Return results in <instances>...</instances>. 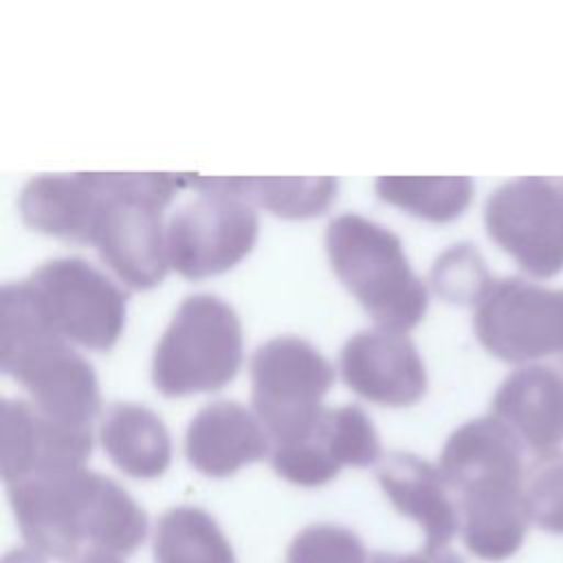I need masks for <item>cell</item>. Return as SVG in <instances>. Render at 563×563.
<instances>
[{"instance_id":"obj_1","label":"cell","mask_w":563,"mask_h":563,"mask_svg":"<svg viewBox=\"0 0 563 563\" xmlns=\"http://www.w3.org/2000/svg\"><path fill=\"white\" fill-rule=\"evenodd\" d=\"M526 446L493 413L466 420L444 442L438 468L455 499L471 554L510 559L526 539Z\"/></svg>"},{"instance_id":"obj_2","label":"cell","mask_w":563,"mask_h":563,"mask_svg":"<svg viewBox=\"0 0 563 563\" xmlns=\"http://www.w3.org/2000/svg\"><path fill=\"white\" fill-rule=\"evenodd\" d=\"M18 528L35 552L73 559L81 543L132 554L147 537V512L114 479L84 468L7 484Z\"/></svg>"},{"instance_id":"obj_3","label":"cell","mask_w":563,"mask_h":563,"mask_svg":"<svg viewBox=\"0 0 563 563\" xmlns=\"http://www.w3.org/2000/svg\"><path fill=\"white\" fill-rule=\"evenodd\" d=\"M0 365L37 409L57 420L90 427L99 413L92 365L48 325L24 282L0 292Z\"/></svg>"},{"instance_id":"obj_4","label":"cell","mask_w":563,"mask_h":563,"mask_svg":"<svg viewBox=\"0 0 563 563\" xmlns=\"http://www.w3.org/2000/svg\"><path fill=\"white\" fill-rule=\"evenodd\" d=\"M187 183L183 174H97L88 244L125 286L147 290L163 282L169 268L163 209Z\"/></svg>"},{"instance_id":"obj_5","label":"cell","mask_w":563,"mask_h":563,"mask_svg":"<svg viewBox=\"0 0 563 563\" xmlns=\"http://www.w3.org/2000/svg\"><path fill=\"white\" fill-rule=\"evenodd\" d=\"M325 251L334 275L378 328L407 332L422 321L429 292L394 231L358 213H343L328 224Z\"/></svg>"},{"instance_id":"obj_6","label":"cell","mask_w":563,"mask_h":563,"mask_svg":"<svg viewBox=\"0 0 563 563\" xmlns=\"http://www.w3.org/2000/svg\"><path fill=\"white\" fill-rule=\"evenodd\" d=\"M242 365L238 312L216 295H189L178 306L152 358L154 387L169 398L216 391Z\"/></svg>"},{"instance_id":"obj_7","label":"cell","mask_w":563,"mask_h":563,"mask_svg":"<svg viewBox=\"0 0 563 563\" xmlns=\"http://www.w3.org/2000/svg\"><path fill=\"white\" fill-rule=\"evenodd\" d=\"M332 383V363L299 336H275L255 350L251 400L273 446L306 442L317 433L325 411L321 398Z\"/></svg>"},{"instance_id":"obj_8","label":"cell","mask_w":563,"mask_h":563,"mask_svg":"<svg viewBox=\"0 0 563 563\" xmlns=\"http://www.w3.org/2000/svg\"><path fill=\"white\" fill-rule=\"evenodd\" d=\"M24 284L48 325L68 343L106 352L119 341L128 292L90 262L48 260Z\"/></svg>"},{"instance_id":"obj_9","label":"cell","mask_w":563,"mask_h":563,"mask_svg":"<svg viewBox=\"0 0 563 563\" xmlns=\"http://www.w3.org/2000/svg\"><path fill=\"white\" fill-rule=\"evenodd\" d=\"M477 341L506 363L528 365L563 356V288L508 275L490 284L475 306Z\"/></svg>"},{"instance_id":"obj_10","label":"cell","mask_w":563,"mask_h":563,"mask_svg":"<svg viewBox=\"0 0 563 563\" xmlns=\"http://www.w3.org/2000/svg\"><path fill=\"white\" fill-rule=\"evenodd\" d=\"M484 224L532 277L563 271V178L521 176L495 187L484 205Z\"/></svg>"},{"instance_id":"obj_11","label":"cell","mask_w":563,"mask_h":563,"mask_svg":"<svg viewBox=\"0 0 563 563\" xmlns=\"http://www.w3.org/2000/svg\"><path fill=\"white\" fill-rule=\"evenodd\" d=\"M257 238L253 207L224 191H202L183 205L165 229L167 262L187 279H202L233 268Z\"/></svg>"},{"instance_id":"obj_12","label":"cell","mask_w":563,"mask_h":563,"mask_svg":"<svg viewBox=\"0 0 563 563\" xmlns=\"http://www.w3.org/2000/svg\"><path fill=\"white\" fill-rule=\"evenodd\" d=\"M92 451L90 427L57 420L31 400H2V479L4 484L84 468Z\"/></svg>"},{"instance_id":"obj_13","label":"cell","mask_w":563,"mask_h":563,"mask_svg":"<svg viewBox=\"0 0 563 563\" xmlns=\"http://www.w3.org/2000/svg\"><path fill=\"white\" fill-rule=\"evenodd\" d=\"M345 385L361 398L407 407L427 391V369L405 332L369 328L350 336L339 358Z\"/></svg>"},{"instance_id":"obj_14","label":"cell","mask_w":563,"mask_h":563,"mask_svg":"<svg viewBox=\"0 0 563 563\" xmlns=\"http://www.w3.org/2000/svg\"><path fill=\"white\" fill-rule=\"evenodd\" d=\"M490 413L499 418L532 455L563 444V358L512 369L497 387Z\"/></svg>"},{"instance_id":"obj_15","label":"cell","mask_w":563,"mask_h":563,"mask_svg":"<svg viewBox=\"0 0 563 563\" xmlns=\"http://www.w3.org/2000/svg\"><path fill=\"white\" fill-rule=\"evenodd\" d=\"M376 477L391 506L422 528V550L435 552L451 543L460 515L438 466L413 453L391 451L378 462Z\"/></svg>"},{"instance_id":"obj_16","label":"cell","mask_w":563,"mask_h":563,"mask_svg":"<svg viewBox=\"0 0 563 563\" xmlns=\"http://www.w3.org/2000/svg\"><path fill=\"white\" fill-rule=\"evenodd\" d=\"M268 451L271 438L260 418L233 400L205 405L185 431V455L207 477H229Z\"/></svg>"},{"instance_id":"obj_17","label":"cell","mask_w":563,"mask_h":563,"mask_svg":"<svg viewBox=\"0 0 563 563\" xmlns=\"http://www.w3.org/2000/svg\"><path fill=\"white\" fill-rule=\"evenodd\" d=\"M97 174H44L20 194L22 220L46 235L88 242L97 207Z\"/></svg>"},{"instance_id":"obj_18","label":"cell","mask_w":563,"mask_h":563,"mask_svg":"<svg viewBox=\"0 0 563 563\" xmlns=\"http://www.w3.org/2000/svg\"><path fill=\"white\" fill-rule=\"evenodd\" d=\"M112 464L130 477L156 479L172 462V438L163 420L136 402H114L99 429Z\"/></svg>"},{"instance_id":"obj_19","label":"cell","mask_w":563,"mask_h":563,"mask_svg":"<svg viewBox=\"0 0 563 563\" xmlns=\"http://www.w3.org/2000/svg\"><path fill=\"white\" fill-rule=\"evenodd\" d=\"M189 183L200 191H224L251 200L290 220L325 213L339 189L332 176H191Z\"/></svg>"},{"instance_id":"obj_20","label":"cell","mask_w":563,"mask_h":563,"mask_svg":"<svg viewBox=\"0 0 563 563\" xmlns=\"http://www.w3.org/2000/svg\"><path fill=\"white\" fill-rule=\"evenodd\" d=\"M154 563H235V552L207 510L176 506L156 521Z\"/></svg>"},{"instance_id":"obj_21","label":"cell","mask_w":563,"mask_h":563,"mask_svg":"<svg viewBox=\"0 0 563 563\" xmlns=\"http://www.w3.org/2000/svg\"><path fill=\"white\" fill-rule=\"evenodd\" d=\"M380 200L429 222L460 218L473 200L468 176H380L374 185Z\"/></svg>"},{"instance_id":"obj_22","label":"cell","mask_w":563,"mask_h":563,"mask_svg":"<svg viewBox=\"0 0 563 563\" xmlns=\"http://www.w3.org/2000/svg\"><path fill=\"white\" fill-rule=\"evenodd\" d=\"M312 438L339 466L365 468L383 460L374 422L356 405L325 409Z\"/></svg>"},{"instance_id":"obj_23","label":"cell","mask_w":563,"mask_h":563,"mask_svg":"<svg viewBox=\"0 0 563 563\" xmlns=\"http://www.w3.org/2000/svg\"><path fill=\"white\" fill-rule=\"evenodd\" d=\"M495 277L488 273L482 253L471 242L446 249L431 268L435 292L451 303H479Z\"/></svg>"},{"instance_id":"obj_24","label":"cell","mask_w":563,"mask_h":563,"mask_svg":"<svg viewBox=\"0 0 563 563\" xmlns=\"http://www.w3.org/2000/svg\"><path fill=\"white\" fill-rule=\"evenodd\" d=\"M526 506L530 521L552 534H563V451L532 455L526 466Z\"/></svg>"},{"instance_id":"obj_25","label":"cell","mask_w":563,"mask_h":563,"mask_svg":"<svg viewBox=\"0 0 563 563\" xmlns=\"http://www.w3.org/2000/svg\"><path fill=\"white\" fill-rule=\"evenodd\" d=\"M286 563H369V556L354 530L339 523H310L292 537Z\"/></svg>"},{"instance_id":"obj_26","label":"cell","mask_w":563,"mask_h":563,"mask_svg":"<svg viewBox=\"0 0 563 563\" xmlns=\"http://www.w3.org/2000/svg\"><path fill=\"white\" fill-rule=\"evenodd\" d=\"M271 464L282 479L303 488L323 486L332 482L341 471V466L325 453V449L314 438L306 442L273 446Z\"/></svg>"},{"instance_id":"obj_27","label":"cell","mask_w":563,"mask_h":563,"mask_svg":"<svg viewBox=\"0 0 563 563\" xmlns=\"http://www.w3.org/2000/svg\"><path fill=\"white\" fill-rule=\"evenodd\" d=\"M369 563H464L462 556L453 550H420V552H409V554H398V552H374Z\"/></svg>"},{"instance_id":"obj_28","label":"cell","mask_w":563,"mask_h":563,"mask_svg":"<svg viewBox=\"0 0 563 563\" xmlns=\"http://www.w3.org/2000/svg\"><path fill=\"white\" fill-rule=\"evenodd\" d=\"M66 563H123V561L114 552H108V550L90 545V548H84L77 556H73Z\"/></svg>"},{"instance_id":"obj_29","label":"cell","mask_w":563,"mask_h":563,"mask_svg":"<svg viewBox=\"0 0 563 563\" xmlns=\"http://www.w3.org/2000/svg\"><path fill=\"white\" fill-rule=\"evenodd\" d=\"M2 563H46V561L33 548H18V550H11L9 554H4Z\"/></svg>"}]
</instances>
